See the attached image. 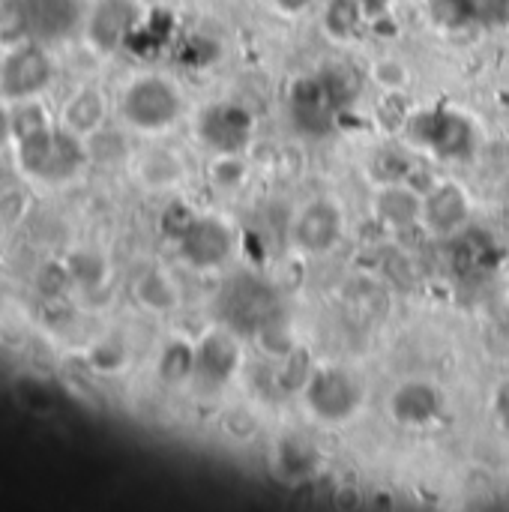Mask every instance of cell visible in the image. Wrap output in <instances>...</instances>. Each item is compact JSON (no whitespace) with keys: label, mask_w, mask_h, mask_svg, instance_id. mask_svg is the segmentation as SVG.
<instances>
[{"label":"cell","mask_w":509,"mask_h":512,"mask_svg":"<svg viewBox=\"0 0 509 512\" xmlns=\"http://www.w3.org/2000/svg\"><path fill=\"white\" fill-rule=\"evenodd\" d=\"M444 414V393L426 381H405L390 396V417L405 429H429Z\"/></svg>","instance_id":"12"},{"label":"cell","mask_w":509,"mask_h":512,"mask_svg":"<svg viewBox=\"0 0 509 512\" xmlns=\"http://www.w3.org/2000/svg\"><path fill=\"white\" fill-rule=\"evenodd\" d=\"M405 135L414 147L426 150L435 159L444 162H462L471 159L477 150V129L474 123L450 108H426L414 111L405 120Z\"/></svg>","instance_id":"3"},{"label":"cell","mask_w":509,"mask_h":512,"mask_svg":"<svg viewBox=\"0 0 509 512\" xmlns=\"http://www.w3.org/2000/svg\"><path fill=\"white\" fill-rule=\"evenodd\" d=\"M309 3H312V0H276V6H279L282 12H291V15L303 12V9H306Z\"/></svg>","instance_id":"26"},{"label":"cell","mask_w":509,"mask_h":512,"mask_svg":"<svg viewBox=\"0 0 509 512\" xmlns=\"http://www.w3.org/2000/svg\"><path fill=\"white\" fill-rule=\"evenodd\" d=\"M495 417H498L501 429L509 432V378L498 387V393H495Z\"/></svg>","instance_id":"25"},{"label":"cell","mask_w":509,"mask_h":512,"mask_svg":"<svg viewBox=\"0 0 509 512\" xmlns=\"http://www.w3.org/2000/svg\"><path fill=\"white\" fill-rule=\"evenodd\" d=\"M303 399L315 420H321L327 426H339V423H348L363 408L366 387L351 369L324 366L306 378Z\"/></svg>","instance_id":"4"},{"label":"cell","mask_w":509,"mask_h":512,"mask_svg":"<svg viewBox=\"0 0 509 512\" xmlns=\"http://www.w3.org/2000/svg\"><path fill=\"white\" fill-rule=\"evenodd\" d=\"M69 276L81 285V288H96L105 279V264L102 258L90 255V252H75L66 264Z\"/></svg>","instance_id":"21"},{"label":"cell","mask_w":509,"mask_h":512,"mask_svg":"<svg viewBox=\"0 0 509 512\" xmlns=\"http://www.w3.org/2000/svg\"><path fill=\"white\" fill-rule=\"evenodd\" d=\"M183 111V99L177 87L159 75H144L132 81L120 96V114L132 129L162 132L177 123Z\"/></svg>","instance_id":"5"},{"label":"cell","mask_w":509,"mask_h":512,"mask_svg":"<svg viewBox=\"0 0 509 512\" xmlns=\"http://www.w3.org/2000/svg\"><path fill=\"white\" fill-rule=\"evenodd\" d=\"M219 309H222L228 330L264 333L279 312V300H276V291L270 288V282L246 273V276H234L225 285V291L219 297Z\"/></svg>","instance_id":"6"},{"label":"cell","mask_w":509,"mask_h":512,"mask_svg":"<svg viewBox=\"0 0 509 512\" xmlns=\"http://www.w3.org/2000/svg\"><path fill=\"white\" fill-rule=\"evenodd\" d=\"M195 132L204 141V147L216 150L219 156H240L252 141L255 120L243 105L216 102L198 114Z\"/></svg>","instance_id":"7"},{"label":"cell","mask_w":509,"mask_h":512,"mask_svg":"<svg viewBox=\"0 0 509 512\" xmlns=\"http://www.w3.org/2000/svg\"><path fill=\"white\" fill-rule=\"evenodd\" d=\"M345 231V219L342 210L333 201H312L300 210L297 222H294V243L309 252V255H327Z\"/></svg>","instance_id":"11"},{"label":"cell","mask_w":509,"mask_h":512,"mask_svg":"<svg viewBox=\"0 0 509 512\" xmlns=\"http://www.w3.org/2000/svg\"><path fill=\"white\" fill-rule=\"evenodd\" d=\"M51 84V60L39 45L15 48L0 66V93L15 102L39 96Z\"/></svg>","instance_id":"9"},{"label":"cell","mask_w":509,"mask_h":512,"mask_svg":"<svg viewBox=\"0 0 509 512\" xmlns=\"http://www.w3.org/2000/svg\"><path fill=\"white\" fill-rule=\"evenodd\" d=\"M240 369V342L234 330H213L195 348V375L192 381L201 390H222Z\"/></svg>","instance_id":"10"},{"label":"cell","mask_w":509,"mask_h":512,"mask_svg":"<svg viewBox=\"0 0 509 512\" xmlns=\"http://www.w3.org/2000/svg\"><path fill=\"white\" fill-rule=\"evenodd\" d=\"M363 18V6L360 0H336L327 12V27L336 33V36H351L357 30Z\"/></svg>","instance_id":"23"},{"label":"cell","mask_w":509,"mask_h":512,"mask_svg":"<svg viewBox=\"0 0 509 512\" xmlns=\"http://www.w3.org/2000/svg\"><path fill=\"white\" fill-rule=\"evenodd\" d=\"M429 18L441 30H468L480 24L477 0H429Z\"/></svg>","instance_id":"19"},{"label":"cell","mask_w":509,"mask_h":512,"mask_svg":"<svg viewBox=\"0 0 509 512\" xmlns=\"http://www.w3.org/2000/svg\"><path fill=\"white\" fill-rule=\"evenodd\" d=\"M12 138V117L0 108V147Z\"/></svg>","instance_id":"27"},{"label":"cell","mask_w":509,"mask_h":512,"mask_svg":"<svg viewBox=\"0 0 509 512\" xmlns=\"http://www.w3.org/2000/svg\"><path fill=\"white\" fill-rule=\"evenodd\" d=\"M486 234H465V237H459V243H456V270H471V264L480 270L483 264H492V255L486 252V240H483Z\"/></svg>","instance_id":"22"},{"label":"cell","mask_w":509,"mask_h":512,"mask_svg":"<svg viewBox=\"0 0 509 512\" xmlns=\"http://www.w3.org/2000/svg\"><path fill=\"white\" fill-rule=\"evenodd\" d=\"M105 120V99L99 96V90L84 87L78 90L60 111V126H66L75 135H93Z\"/></svg>","instance_id":"16"},{"label":"cell","mask_w":509,"mask_h":512,"mask_svg":"<svg viewBox=\"0 0 509 512\" xmlns=\"http://www.w3.org/2000/svg\"><path fill=\"white\" fill-rule=\"evenodd\" d=\"M180 255L195 270H213L228 261L234 249L231 228L216 216H192L186 231L177 237Z\"/></svg>","instance_id":"8"},{"label":"cell","mask_w":509,"mask_h":512,"mask_svg":"<svg viewBox=\"0 0 509 512\" xmlns=\"http://www.w3.org/2000/svg\"><path fill=\"white\" fill-rule=\"evenodd\" d=\"M375 210L381 216L384 225L390 228H405L411 222L420 219V210H423V201L402 183H393V186H384L378 201H375Z\"/></svg>","instance_id":"17"},{"label":"cell","mask_w":509,"mask_h":512,"mask_svg":"<svg viewBox=\"0 0 509 512\" xmlns=\"http://www.w3.org/2000/svg\"><path fill=\"white\" fill-rule=\"evenodd\" d=\"M18 165L39 183H63L72 180L87 165V150L81 135L69 132L66 126H36L15 138Z\"/></svg>","instance_id":"2"},{"label":"cell","mask_w":509,"mask_h":512,"mask_svg":"<svg viewBox=\"0 0 509 512\" xmlns=\"http://www.w3.org/2000/svg\"><path fill=\"white\" fill-rule=\"evenodd\" d=\"M195 375V348L183 339H174L162 348L159 357V378L168 387H180L186 381H192Z\"/></svg>","instance_id":"18"},{"label":"cell","mask_w":509,"mask_h":512,"mask_svg":"<svg viewBox=\"0 0 509 512\" xmlns=\"http://www.w3.org/2000/svg\"><path fill=\"white\" fill-rule=\"evenodd\" d=\"M132 21L135 15L126 0H105L90 18V39L96 42V48L111 51L126 39V33L132 30Z\"/></svg>","instance_id":"14"},{"label":"cell","mask_w":509,"mask_h":512,"mask_svg":"<svg viewBox=\"0 0 509 512\" xmlns=\"http://www.w3.org/2000/svg\"><path fill=\"white\" fill-rule=\"evenodd\" d=\"M477 9L486 24H509V0H477Z\"/></svg>","instance_id":"24"},{"label":"cell","mask_w":509,"mask_h":512,"mask_svg":"<svg viewBox=\"0 0 509 512\" xmlns=\"http://www.w3.org/2000/svg\"><path fill=\"white\" fill-rule=\"evenodd\" d=\"M138 300L150 309V312H168L174 303H177V294L171 288V282L162 276V273H147L138 288H135Z\"/></svg>","instance_id":"20"},{"label":"cell","mask_w":509,"mask_h":512,"mask_svg":"<svg viewBox=\"0 0 509 512\" xmlns=\"http://www.w3.org/2000/svg\"><path fill=\"white\" fill-rule=\"evenodd\" d=\"M321 465V453L315 441L306 435H285L276 447V468L285 480H309Z\"/></svg>","instance_id":"15"},{"label":"cell","mask_w":509,"mask_h":512,"mask_svg":"<svg viewBox=\"0 0 509 512\" xmlns=\"http://www.w3.org/2000/svg\"><path fill=\"white\" fill-rule=\"evenodd\" d=\"M468 213H471V204H468L465 189L456 183H441V186H432V192L423 198L420 219L435 237H456Z\"/></svg>","instance_id":"13"},{"label":"cell","mask_w":509,"mask_h":512,"mask_svg":"<svg viewBox=\"0 0 509 512\" xmlns=\"http://www.w3.org/2000/svg\"><path fill=\"white\" fill-rule=\"evenodd\" d=\"M357 75L348 66H330L315 75H303L288 90V114L306 135H327L336 126L339 111L357 96Z\"/></svg>","instance_id":"1"}]
</instances>
